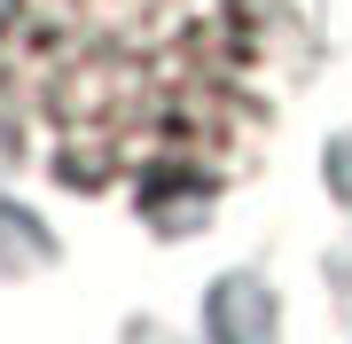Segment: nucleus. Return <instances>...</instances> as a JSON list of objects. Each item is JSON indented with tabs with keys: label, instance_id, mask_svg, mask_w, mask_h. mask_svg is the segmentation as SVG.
<instances>
[{
	"label": "nucleus",
	"instance_id": "f257e3e1",
	"mask_svg": "<svg viewBox=\"0 0 352 344\" xmlns=\"http://www.w3.org/2000/svg\"><path fill=\"white\" fill-rule=\"evenodd\" d=\"M266 0H16L0 94L78 188L173 204L235 165L258 117Z\"/></svg>",
	"mask_w": 352,
	"mask_h": 344
}]
</instances>
